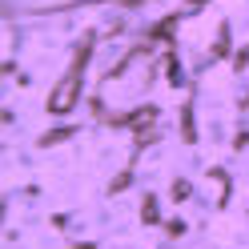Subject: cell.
Here are the masks:
<instances>
[{"label": "cell", "mask_w": 249, "mask_h": 249, "mask_svg": "<svg viewBox=\"0 0 249 249\" xmlns=\"http://www.w3.org/2000/svg\"><path fill=\"white\" fill-rule=\"evenodd\" d=\"M72 97H76V81H65V85L56 89V97H53V108H56V113H60V108H69Z\"/></svg>", "instance_id": "1"}]
</instances>
